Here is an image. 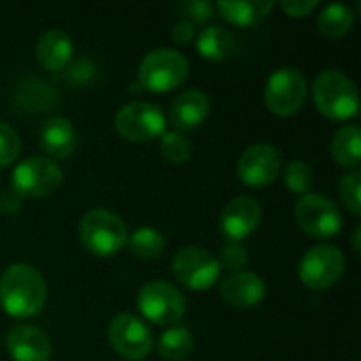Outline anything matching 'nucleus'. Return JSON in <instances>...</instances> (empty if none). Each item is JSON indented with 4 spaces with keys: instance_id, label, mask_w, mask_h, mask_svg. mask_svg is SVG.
Masks as SVG:
<instances>
[{
    "instance_id": "obj_21",
    "label": "nucleus",
    "mask_w": 361,
    "mask_h": 361,
    "mask_svg": "<svg viewBox=\"0 0 361 361\" xmlns=\"http://www.w3.org/2000/svg\"><path fill=\"white\" fill-rule=\"evenodd\" d=\"M330 150L334 161L345 169H357L361 161V129L357 125H345L341 127L332 142Z\"/></svg>"
},
{
    "instance_id": "obj_8",
    "label": "nucleus",
    "mask_w": 361,
    "mask_h": 361,
    "mask_svg": "<svg viewBox=\"0 0 361 361\" xmlns=\"http://www.w3.org/2000/svg\"><path fill=\"white\" fill-rule=\"evenodd\" d=\"M345 254L336 245L319 243L305 252L298 264V277L309 290L322 292L341 281V277L345 275Z\"/></svg>"
},
{
    "instance_id": "obj_36",
    "label": "nucleus",
    "mask_w": 361,
    "mask_h": 361,
    "mask_svg": "<svg viewBox=\"0 0 361 361\" xmlns=\"http://www.w3.org/2000/svg\"><path fill=\"white\" fill-rule=\"evenodd\" d=\"M360 239H361V226L357 224V226H355V231H353V250H355L357 254H360V250H361Z\"/></svg>"
},
{
    "instance_id": "obj_25",
    "label": "nucleus",
    "mask_w": 361,
    "mask_h": 361,
    "mask_svg": "<svg viewBox=\"0 0 361 361\" xmlns=\"http://www.w3.org/2000/svg\"><path fill=\"white\" fill-rule=\"evenodd\" d=\"M127 245L137 260H157L163 256L167 243L163 233H159L152 226H142L133 235H129Z\"/></svg>"
},
{
    "instance_id": "obj_12",
    "label": "nucleus",
    "mask_w": 361,
    "mask_h": 361,
    "mask_svg": "<svg viewBox=\"0 0 361 361\" xmlns=\"http://www.w3.org/2000/svg\"><path fill=\"white\" fill-rule=\"evenodd\" d=\"M106 334H108V343L112 345V349L125 360H144L150 355L154 347L148 326L131 313L114 315L108 324Z\"/></svg>"
},
{
    "instance_id": "obj_5",
    "label": "nucleus",
    "mask_w": 361,
    "mask_h": 361,
    "mask_svg": "<svg viewBox=\"0 0 361 361\" xmlns=\"http://www.w3.org/2000/svg\"><path fill=\"white\" fill-rule=\"evenodd\" d=\"M135 305L146 322L157 326H178L186 313L184 294L167 281H148L140 288Z\"/></svg>"
},
{
    "instance_id": "obj_14",
    "label": "nucleus",
    "mask_w": 361,
    "mask_h": 361,
    "mask_svg": "<svg viewBox=\"0 0 361 361\" xmlns=\"http://www.w3.org/2000/svg\"><path fill=\"white\" fill-rule=\"evenodd\" d=\"M262 222V207L258 199L250 195L235 197L220 216V231L231 243H239L250 237Z\"/></svg>"
},
{
    "instance_id": "obj_13",
    "label": "nucleus",
    "mask_w": 361,
    "mask_h": 361,
    "mask_svg": "<svg viewBox=\"0 0 361 361\" xmlns=\"http://www.w3.org/2000/svg\"><path fill=\"white\" fill-rule=\"evenodd\" d=\"M281 173V152L273 144H254L237 161V178L250 188H267Z\"/></svg>"
},
{
    "instance_id": "obj_17",
    "label": "nucleus",
    "mask_w": 361,
    "mask_h": 361,
    "mask_svg": "<svg viewBox=\"0 0 361 361\" xmlns=\"http://www.w3.org/2000/svg\"><path fill=\"white\" fill-rule=\"evenodd\" d=\"M209 114V97L201 89L182 91L169 108V121L176 131L197 129Z\"/></svg>"
},
{
    "instance_id": "obj_27",
    "label": "nucleus",
    "mask_w": 361,
    "mask_h": 361,
    "mask_svg": "<svg viewBox=\"0 0 361 361\" xmlns=\"http://www.w3.org/2000/svg\"><path fill=\"white\" fill-rule=\"evenodd\" d=\"M159 150L163 154V159H167L169 163H186L190 157H192V144L190 140L182 133V131H165L161 137H159Z\"/></svg>"
},
{
    "instance_id": "obj_32",
    "label": "nucleus",
    "mask_w": 361,
    "mask_h": 361,
    "mask_svg": "<svg viewBox=\"0 0 361 361\" xmlns=\"http://www.w3.org/2000/svg\"><path fill=\"white\" fill-rule=\"evenodd\" d=\"M214 4L212 2H203V0H195V2H186L184 4V19H188L190 23H205L207 19H212L214 15Z\"/></svg>"
},
{
    "instance_id": "obj_29",
    "label": "nucleus",
    "mask_w": 361,
    "mask_h": 361,
    "mask_svg": "<svg viewBox=\"0 0 361 361\" xmlns=\"http://www.w3.org/2000/svg\"><path fill=\"white\" fill-rule=\"evenodd\" d=\"M21 137L19 133L4 121H0V167H8L19 159Z\"/></svg>"
},
{
    "instance_id": "obj_33",
    "label": "nucleus",
    "mask_w": 361,
    "mask_h": 361,
    "mask_svg": "<svg viewBox=\"0 0 361 361\" xmlns=\"http://www.w3.org/2000/svg\"><path fill=\"white\" fill-rule=\"evenodd\" d=\"M283 8V13H288L290 17H307L309 13H313L319 6V0H283L279 4Z\"/></svg>"
},
{
    "instance_id": "obj_35",
    "label": "nucleus",
    "mask_w": 361,
    "mask_h": 361,
    "mask_svg": "<svg viewBox=\"0 0 361 361\" xmlns=\"http://www.w3.org/2000/svg\"><path fill=\"white\" fill-rule=\"evenodd\" d=\"M21 203H23V197L19 192H15L13 188L4 190L0 195V212H6V214H15L21 209Z\"/></svg>"
},
{
    "instance_id": "obj_18",
    "label": "nucleus",
    "mask_w": 361,
    "mask_h": 361,
    "mask_svg": "<svg viewBox=\"0 0 361 361\" xmlns=\"http://www.w3.org/2000/svg\"><path fill=\"white\" fill-rule=\"evenodd\" d=\"M38 144L47 159H70L76 150V131L66 116H51L42 123Z\"/></svg>"
},
{
    "instance_id": "obj_28",
    "label": "nucleus",
    "mask_w": 361,
    "mask_h": 361,
    "mask_svg": "<svg viewBox=\"0 0 361 361\" xmlns=\"http://www.w3.org/2000/svg\"><path fill=\"white\" fill-rule=\"evenodd\" d=\"M338 192H341V201L345 203V207L353 214H361V173L360 169H351L349 173H345L341 178L338 184Z\"/></svg>"
},
{
    "instance_id": "obj_3",
    "label": "nucleus",
    "mask_w": 361,
    "mask_h": 361,
    "mask_svg": "<svg viewBox=\"0 0 361 361\" xmlns=\"http://www.w3.org/2000/svg\"><path fill=\"white\" fill-rule=\"evenodd\" d=\"M313 102L326 118L347 121L360 110V91L345 72L324 70L313 80Z\"/></svg>"
},
{
    "instance_id": "obj_15",
    "label": "nucleus",
    "mask_w": 361,
    "mask_h": 361,
    "mask_svg": "<svg viewBox=\"0 0 361 361\" xmlns=\"http://www.w3.org/2000/svg\"><path fill=\"white\" fill-rule=\"evenodd\" d=\"M220 296L226 305L235 309H254L267 296V283L260 275L252 271L231 273L220 283Z\"/></svg>"
},
{
    "instance_id": "obj_26",
    "label": "nucleus",
    "mask_w": 361,
    "mask_h": 361,
    "mask_svg": "<svg viewBox=\"0 0 361 361\" xmlns=\"http://www.w3.org/2000/svg\"><path fill=\"white\" fill-rule=\"evenodd\" d=\"M283 182L286 188L294 195H311V188L315 184V173L313 167L307 161H290L283 169Z\"/></svg>"
},
{
    "instance_id": "obj_30",
    "label": "nucleus",
    "mask_w": 361,
    "mask_h": 361,
    "mask_svg": "<svg viewBox=\"0 0 361 361\" xmlns=\"http://www.w3.org/2000/svg\"><path fill=\"white\" fill-rule=\"evenodd\" d=\"M218 264H220V269H226V271H231V273L243 271L245 264H247V252H245V247L239 245V243H228V245H224L222 252H220Z\"/></svg>"
},
{
    "instance_id": "obj_19",
    "label": "nucleus",
    "mask_w": 361,
    "mask_h": 361,
    "mask_svg": "<svg viewBox=\"0 0 361 361\" xmlns=\"http://www.w3.org/2000/svg\"><path fill=\"white\" fill-rule=\"evenodd\" d=\"M74 55L72 38L63 30H47L36 42V59L49 72H61L70 66Z\"/></svg>"
},
{
    "instance_id": "obj_4",
    "label": "nucleus",
    "mask_w": 361,
    "mask_h": 361,
    "mask_svg": "<svg viewBox=\"0 0 361 361\" xmlns=\"http://www.w3.org/2000/svg\"><path fill=\"white\" fill-rule=\"evenodd\" d=\"M188 59L169 47L148 51L137 68V85L150 93H169L188 78Z\"/></svg>"
},
{
    "instance_id": "obj_9",
    "label": "nucleus",
    "mask_w": 361,
    "mask_h": 361,
    "mask_svg": "<svg viewBox=\"0 0 361 361\" xmlns=\"http://www.w3.org/2000/svg\"><path fill=\"white\" fill-rule=\"evenodd\" d=\"M171 273L184 288L192 292H205L218 283L222 269L212 252L197 245H188L173 256Z\"/></svg>"
},
{
    "instance_id": "obj_31",
    "label": "nucleus",
    "mask_w": 361,
    "mask_h": 361,
    "mask_svg": "<svg viewBox=\"0 0 361 361\" xmlns=\"http://www.w3.org/2000/svg\"><path fill=\"white\" fill-rule=\"evenodd\" d=\"M66 78H68L70 82L78 85V87L87 85L89 80L95 78V66H93V61H89V59H78V61H74L72 66H68Z\"/></svg>"
},
{
    "instance_id": "obj_1",
    "label": "nucleus",
    "mask_w": 361,
    "mask_h": 361,
    "mask_svg": "<svg viewBox=\"0 0 361 361\" xmlns=\"http://www.w3.org/2000/svg\"><path fill=\"white\" fill-rule=\"evenodd\" d=\"M47 302V281L32 264L15 262L0 275V307L6 315L27 319L38 315Z\"/></svg>"
},
{
    "instance_id": "obj_24",
    "label": "nucleus",
    "mask_w": 361,
    "mask_h": 361,
    "mask_svg": "<svg viewBox=\"0 0 361 361\" xmlns=\"http://www.w3.org/2000/svg\"><path fill=\"white\" fill-rule=\"evenodd\" d=\"M195 351V336L188 328L171 326L159 341V353L167 361L188 360Z\"/></svg>"
},
{
    "instance_id": "obj_22",
    "label": "nucleus",
    "mask_w": 361,
    "mask_h": 361,
    "mask_svg": "<svg viewBox=\"0 0 361 361\" xmlns=\"http://www.w3.org/2000/svg\"><path fill=\"white\" fill-rule=\"evenodd\" d=\"M235 49V38L226 27L209 25L197 36V51L207 61H222Z\"/></svg>"
},
{
    "instance_id": "obj_6",
    "label": "nucleus",
    "mask_w": 361,
    "mask_h": 361,
    "mask_svg": "<svg viewBox=\"0 0 361 361\" xmlns=\"http://www.w3.org/2000/svg\"><path fill=\"white\" fill-rule=\"evenodd\" d=\"M114 127L121 137L135 144H148L167 131V118L163 110L150 102H129L118 108Z\"/></svg>"
},
{
    "instance_id": "obj_7",
    "label": "nucleus",
    "mask_w": 361,
    "mask_h": 361,
    "mask_svg": "<svg viewBox=\"0 0 361 361\" xmlns=\"http://www.w3.org/2000/svg\"><path fill=\"white\" fill-rule=\"evenodd\" d=\"M307 93H309V85H307V78L302 76V72L286 66V68L275 70L267 78L262 97H264L267 108L275 116L286 118V116L296 114L302 108Z\"/></svg>"
},
{
    "instance_id": "obj_20",
    "label": "nucleus",
    "mask_w": 361,
    "mask_h": 361,
    "mask_svg": "<svg viewBox=\"0 0 361 361\" xmlns=\"http://www.w3.org/2000/svg\"><path fill=\"white\" fill-rule=\"evenodd\" d=\"M273 6H275V2H269V0H252V2L222 0L216 4V11L220 13L222 19H226L228 23H233L237 27H252V25L260 23L273 11Z\"/></svg>"
},
{
    "instance_id": "obj_34",
    "label": "nucleus",
    "mask_w": 361,
    "mask_h": 361,
    "mask_svg": "<svg viewBox=\"0 0 361 361\" xmlns=\"http://www.w3.org/2000/svg\"><path fill=\"white\" fill-rule=\"evenodd\" d=\"M197 34H195V23H190L188 19H180V21H176V25H173V30H171V38L178 42V44H188V42H192V38H195Z\"/></svg>"
},
{
    "instance_id": "obj_23",
    "label": "nucleus",
    "mask_w": 361,
    "mask_h": 361,
    "mask_svg": "<svg viewBox=\"0 0 361 361\" xmlns=\"http://www.w3.org/2000/svg\"><path fill=\"white\" fill-rule=\"evenodd\" d=\"M353 23H355V13L351 11V6L341 4V2H332L328 6H324L317 17V27L328 38L347 36L351 32Z\"/></svg>"
},
{
    "instance_id": "obj_11",
    "label": "nucleus",
    "mask_w": 361,
    "mask_h": 361,
    "mask_svg": "<svg viewBox=\"0 0 361 361\" xmlns=\"http://www.w3.org/2000/svg\"><path fill=\"white\" fill-rule=\"evenodd\" d=\"M63 182L55 161L47 157H27L13 169V190L21 197H49Z\"/></svg>"
},
{
    "instance_id": "obj_10",
    "label": "nucleus",
    "mask_w": 361,
    "mask_h": 361,
    "mask_svg": "<svg viewBox=\"0 0 361 361\" xmlns=\"http://www.w3.org/2000/svg\"><path fill=\"white\" fill-rule=\"evenodd\" d=\"M298 226L313 239L328 241L343 228V216L338 205L324 195H305L294 207Z\"/></svg>"
},
{
    "instance_id": "obj_2",
    "label": "nucleus",
    "mask_w": 361,
    "mask_h": 361,
    "mask_svg": "<svg viewBox=\"0 0 361 361\" xmlns=\"http://www.w3.org/2000/svg\"><path fill=\"white\" fill-rule=\"evenodd\" d=\"M78 237L85 250L97 258L116 256L129 239L127 224L110 209H91L78 222Z\"/></svg>"
},
{
    "instance_id": "obj_16",
    "label": "nucleus",
    "mask_w": 361,
    "mask_h": 361,
    "mask_svg": "<svg viewBox=\"0 0 361 361\" xmlns=\"http://www.w3.org/2000/svg\"><path fill=\"white\" fill-rule=\"evenodd\" d=\"M6 349L15 361H49L51 341L47 332L30 324H17L6 334Z\"/></svg>"
}]
</instances>
